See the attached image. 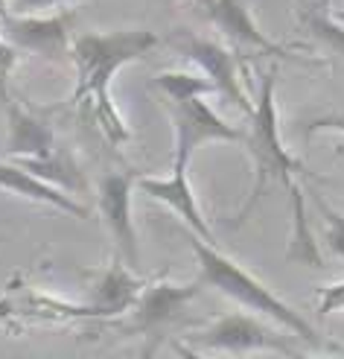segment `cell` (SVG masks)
Returning a JSON list of instances; mask_svg holds the SVG:
<instances>
[{"label": "cell", "instance_id": "obj_20", "mask_svg": "<svg viewBox=\"0 0 344 359\" xmlns=\"http://www.w3.org/2000/svg\"><path fill=\"white\" fill-rule=\"evenodd\" d=\"M344 310V280L324 286L318 295V316H330V313H341Z\"/></svg>", "mask_w": 344, "mask_h": 359}, {"label": "cell", "instance_id": "obj_14", "mask_svg": "<svg viewBox=\"0 0 344 359\" xmlns=\"http://www.w3.org/2000/svg\"><path fill=\"white\" fill-rule=\"evenodd\" d=\"M4 109H6V152H9V158H15V161L41 158L59 147L56 132L50 129V123L41 120L39 114H32L29 109H24L15 97L9 102H4Z\"/></svg>", "mask_w": 344, "mask_h": 359}, {"label": "cell", "instance_id": "obj_10", "mask_svg": "<svg viewBox=\"0 0 344 359\" xmlns=\"http://www.w3.org/2000/svg\"><path fill=\"white\" fill-rule=\"evenodd\" d=\"M187 164H175L172 161V170L170 175H137V190L146 196L152 202H160L167 205L172 213H178L181 222H184L193 234L205 237L207 243H216L213 231L205 219L202 208H198V199H195V190L190 184V175H187Z\"/></svg>", "mask_w": 344, "mask_h": 359}, {"label": "cell", "instance_id": "obj_5", "mask_svg": "<svg viewBox=\"0 0 344 359\" xmlns=\"http://www.w3.org/2000/svg\"><path fill=\"white\" fill-rule=\"evenodd\" d=\"M170 105V120L175 129V164H187L195 155V149H202L205 143H242L245 132L222 120L205 97H190V100H175Z\"/></svg>", "mask_w": 344, "mask_h": 359}, {"label": "cell", "instance_id": "obj_4", "mask_svg": "<svg viewBox=\"0 0 344 359\" xmlns=\"http://www.w3.org/2000/svg\"><path fill=\"white\" fill-rule=\"evenodd\" d=\"M187 342L195 351H225V353H254V351H271L283 356H295L298 348L289 339L266 325L263 318L248 313H231L198 327L187 336Z\"/></svg>", "mask_w": 344, "mask_h": 359}, {"label": "cell", "instance_id": "obj_7", "mask_svg": "<svg viewBox=\"0 0 344 359\" xmlns=\"http://www.w3.org/2000/svg\"><path fill=\"white\" fill-rule=\"evenodd\" d=\"M0 27L24 53H32L44 62H70L74 47V12L56 15H29V12H4Z\"/></svg>", "mask_w": 344, "mask_h": 359}, {"label": "cell", "instance_id": "obj_9", "mask_svg": "<svg viewBox=\"0 0 344 359\" xmlns=\"http://www.w3.org/2000/svg\"><path fill=\"white\" fill-rule=\"evenodd\" d=\"M137 190V172H108L97 184V202L99 213L111 231V237L120 248L123 260L132 269L140 260L137 251V228L132 219V193Z\"/></svg>", "mask_w": 344, "mask_h": 359}, {"label": "cell", "instance_id": "obj_2", "mask_svg": "<svg viewBox=\"0 0 344 359\" xmlns=\"http://www.w3.org/2000/svg\"><path fill=\"white\" fill-rule=\"evenodd\" d=\"M190 245H193V255L198 260V278L205 280V286L228 295L231 301H237L248 313H257L268 321H275L277 327L292 333L295 339H301V342H310L315 348L321 345V339L310 321H306L295 307H289L280 295L271 292L263 280H257L251 272H245L237 260L222 255V251L216 248V243H207L205 237H198L190 231Z\"/></svg>", "mask_w": 344, "mask_h": 359}, {"label": "cell", "instance_id": "obj_15", "mask_svg": "<svg viewBox=\"0 0 344 359\" xmlns=\"http://www.w3.org/2000/svg\"><path fill=\"white\" fill-rule=\"evenodd\" d=\"M18 164H24L29 172H35L39 178H44V182L50 184H56L67 193H85L88 190V182H85V175L82 170L76 167V161L74 155H70L67 149H53L50 155H41V158H24V161H18Z\"/></svg>", "mask_w": 344, "mask_h": 359}, {"label": "cell", "instance_id": "obj_19", "mask_svg": "<svg viewBox=\"0 0 344 359\" xmlns=\"http://www.w3.org/2000/svg\"><path fill=\"white\" fill-rule=\"evenodd\" d=\"M21 53L24 50L4 32V27H0V102L12 100V94H9V74L15 70L18 59H21Z\"/></svg>", "mask_w": 344, "mask_h": 359}, {"label": "cell", "instance_id": "obj_17", "mask_svg": "<svg viewBox=\"0 0 344 359\" xmlns=\"http://www.w3.org/2000/svg\"><path fill=\"white\" fill-rule=\"evenodd\" d=\"M155 88L164 94L167 102L175 100H190V97H207L216 91V85L207 76L198 74H184V70H164L155 76Z\"/></svg>", "mask_w": 344, "mask_h": 359}, {"label": "cell", "instance_id": "obj_11", "mask_svg": "<svg viewBox=\"0 0 344 359\" xmlns=\"http://www.w3.org/2000/svg\"><path fill=\"white\" fill-rule=\"evenodd\" d=\"M143 290H146V280H140L129 263L123 266V260H114L105 272L97 275L88 295V307L97 318H117L132 313Z\"/></svg>", "mask_w": 344, "mask_h": 359}, {"label": "cell", "instance_id": "obj_6", "mask_svg": "<svg viewBox=\"0 0 344 359\" xmlns=\"http://www.w3.org/2000/svg\"><path fill=\"white\" fill-rule=\"evenodd\" d=\"M170 44L184 59H190L193 65L202 67V74L216 85V94H222L228 102H233L245 117L254 111V102L248 100L245 88H242V79H240V70H237L240 56L233 50L222 47L219 41L202 39V35H195L190 29H175Z\"/></svg>", "mask_w": 344, "mask_h": 359}, {"label": "cell", "instance_id": "obj_18", "mask_svg": "<svg viewBox=\"0 0 344 359\" xmlns=\"http://www.w3.org/2000/svg\"><path fill=\"white\" fill-rule=\"evenodd\" d=\"M310 199L318 210V217H321V225H324V240H327V248L333 251L336 257L344 260V213L336 210L327 199H324V193L310 187Z\"/></svg>", "mask_w": 344, "mask_h": 359}, {"label": "cell", "instance_id": "obj_23", "mask_svg": "<svg viewBox=\"0 0 344 359\" xmlns=\"http://www.w3.org/2000/svg\"><path fill=\"white\" fill-rule=\"evenodd\" d=\"M193 4H198V6H202V9H205V6L210 4V0H193Z\"/></svg>", "mask_w": 344, "mask_h": 359}, {"label": "cell", "instance_id": "obj_21", "mask_svg": "<svg viewBox=\"0 0 344 359\" xmlns=\"http://www.w3.org/2000/svg\"><path fill=\"white\" fill-rule=\"evenodd\" d=\"M318 132H338L344 135V111H333V114H321L315 120L306 123V137H312Z\"/></svg>", "mask_w": 344, "mask_h": 359}, {"label": "cell", "instance_id": "obj_13", "mask_svg": "<svg viewBox=\"0 0 344 359\" xmlns=\"http://www.w3.org/2000/svg\"><path fill=\"white\" fill-rule=\"evenodd\" d=\"M0 190H9L27 202H39V205H47L53 210H62L67 217H88V208L74 199V193L44 182V178L29 172L24 164H18L15 158L0 161Z\"/></svg>", "mask_w": 344, "mask_h": 359}, {"label": "cell", "instance_id": "obj_16", "mask_svg": "<svg viewBox=\"0 0 344 359\" xmlns=\"http://www.w3.org/2000/svg\"><path fill=\"white\" fill-rule=\"evenodd\" d=\"M330 0H318L312 6H303L301 12V24L306 27V32L312 35L315 41H321L333 56L344 59V24L327 12Z\"/></svg>", "mask_w": 344, "mask_h": 359}, {"label": "cell", "instance_id": "obj_12", "mask_svg": "<svg viewBox=\"0 0 344 359\" xmlns=\"http://www.w3.org/2000/svg\"><path fill=\"white\" fill-rule=\"evenodd\" d=\"M205 12L213 21V27L219 29L233 47H251L257 53H268V56H289V50L283 44L271 41L257 27V21L251 18L242 0H210Z\"/></svg>", "mask_w": 344, "mask_h": 359}, {"label": "cell", "instance_id": "obj_1", "mask_svg": "<svg viewBox=\"0 0 344 359\" xmlns=\"http://www.w3.org/2000/svg\"><path fill=\"white\" fill-rule=\"evenodd\" d=\"M160 39L152 29H111V32H82L70 47V65L76 70V88L67 97V105L85 114L97 129L108 137V143L123 147L129 143V126L120 117L111 100V82L120 67L132 65L149 50L158 47Z\"/></svg>", "mask_w": 344, "mask_h": 359}, {"label": "cell", "instance_id": "obj_8", "mask_svg": "<svg viewBox=\"0 0 344 359\" xmlns=\"http://www.w3.org/2000/svg\"><path fill=\"white\" fill-rule=\"evenodd\" d=\"M205 290V280L195 278L190 283H146L137 304L132 307V321L123 325L125 333H140L146 339H164L172 325L184 316L187 304Z\"/></svg>", "mask_w": 344, "mask_h": 359}, {"label": "cell", "instance_id": "obj_3", "mask_svg": "<svg viewBox=\"0 0 344 359\" xmlns=\"http://www.w3.org/2000/svg\"><path fill=\"white\" fill-rule=\"evenodd\" d=\"M275 79L277 74L268 70L260 76V91H257V102L254 111L248 114L251 126L245 129V140L242 147L248 149L251 161H254V187H251L248 202L240 208L233 225H242L248 219V213L257 208V202L263 199V193L271 184H283L286 190L298 187V175L306 172V167L301 164V158H295L283 147L280 140V120H277V102H275Z\"/></svg>", "mask_w": 344, "mask_h": 359}, {"label": "cell", "instance_id": "obj_22", "mask_svg": "<svg viewBox=\"0 0 344 359\" xmlns=\"http://www.w3.org/2000/svg\"><path fill=\"white\" fill-rule=\"evenodd\" d=\"M70 0H12L15 12H35V9H53V6H64Z\"/></svg>", "mask_w": 344, "mask_h": 359}]
</instances>
